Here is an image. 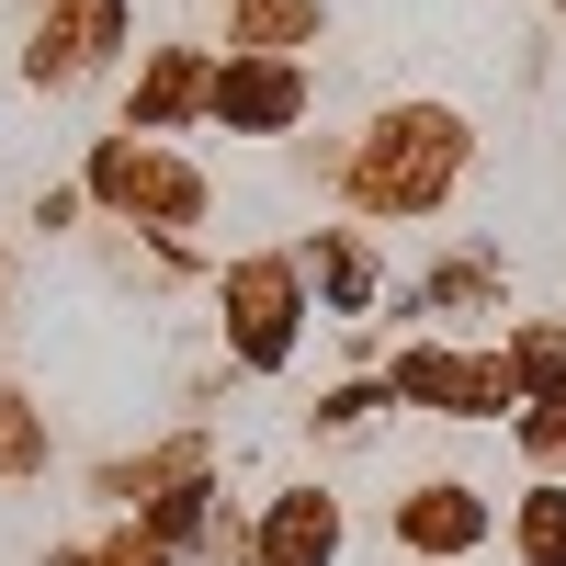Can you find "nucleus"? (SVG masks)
<instances>
[{
    "instance_id": "f257e3e1",
    "label": "nucleus",
    "mask_w": 566,
    "mask_h": 566,
    "mask_svg": "<svg viewBox=\"0 0 566 566\" xmlns=\"http://www.w3.org/2000/svg\"><path fill=\"white\" fill-rule=\"evenodd\" d=\"M442 170H453V114H386V148H374L363 193L374 205H431Z\"/></svg>"
},
{
    "instance_id": "f03ea898",
    "label": "nucleus",
    "mask_w": 566,
    "mask_h": 566,
    "mask_svg": "<svg viewBox=\"0 0 566 566\" xmlns=\"http://www.w3.org/2000/svg\"><path fill=\"white\" fill-rule=\"evenodd\" d=\"M227 328H239V363H283L295 352V261H239L227 272Z\"/></svg>"
},
{
    "instance_id": "7ed1b4c3",
    "label": "nucleus",
    "mask_w": 566,
    "mask_h": 566,
    "mask_svg": "<svg viewBox=\"0 0 566 566\" xmlns=\"http://www.w3.org/2000/svg\"><path fill=\"white\" fill-rule=\"evenodd\" d=\"M216 114L239 125V136H272V125L306 114V80L283 69V57H239V69H216Z\"/></svg>"
},
{
    "instance_id": "20e7f679",
    "label": "nucleus",
    "mask_w": 566,
    "mask_h": 566,
    "mask_svg": "<svg viewBox=\"0 0 566 566\" xmlns=\"http://www.w3.org/2000/svg\"><path fill=\"white\" fill-rule=\"evenodd\" d=\"M476 533H488V499L476 488H419L397 510V544H419V555H464Z\"/></svg>"
},
{
    "instance_id": "39448f33",
    "label": "nucleus",
    "mask_w": 566,
    "mask_h": 566,
    "mask_svg": "<svg viewBox=\"0 0 566 566\" xmlns=\"http://www.w3.org/2000/svg\"><path fill=\"white\" fill-rule=\"evenodd\" d=\"M328 544H340V510H328L317 488H306V499H283V510H272V533H261L272 566H328Z\"/></svg>"
},
{
    "instance_id": "423d86ee",
    "label": "nucleus",
    "mask_w": 566,
    "mask_h": 566,
    "mask_svg": "<svg viewBox=\"0 0 566 566\" xmlns=\"http://www.w3.org/2000/svg\"><path fill=\"white\" fill-rule=\"evenodd\" d=\"M522 555H533V566H566V488H533V510H522Z\"/></svg>"
}]
</instances>
